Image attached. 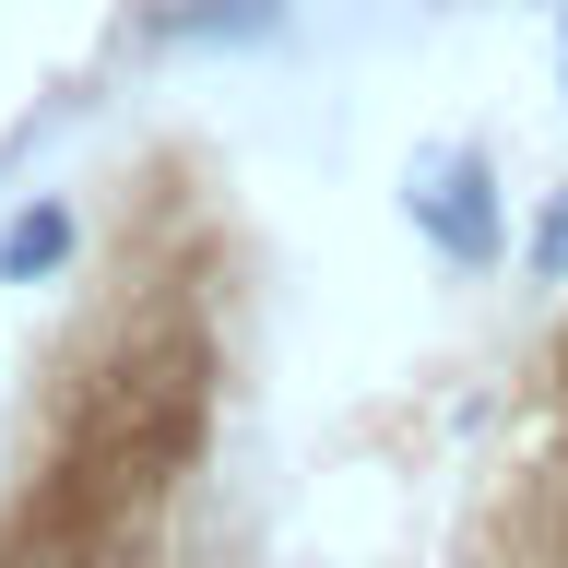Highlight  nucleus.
I'll use <instances>...</instances> for the list:
<instances>
[{
	"mask_svg": "<svg viewBox=\"0 0 568 568\" xmlns=\"http://www.w3.org/2000/svg\"><path fill=\"white\" fill-rule=\"evenodd\" d=\"M403 202H415V225H426V248H438V261H462V273H497V261H509L497 178H486V154H474V142H462V154H450V142H426Z\"/></svg>",
	"mask_w": 568,
	"mask_h": 568,
	"instance_id": "obj_1",
	"label": "nucleus"
},
{
	"mask_svg": "<svg viewBox=\"0 0 568 568\" xmlns=\"http://www.w3.org/2000/svg\"><path fill=\"white\" fill-rule=\"evenodd\" d=\"M71 261H83V202L36 190V202L0 225V284H60Z\"/></svg>",
	"mask_w": 568,
	"mask_h": 568,
	"instance_id": "obj_2",
	"label": "nucleus"
},
{
	"mask_svg": "<svg viewBox=\"0 0 568 568\" xmlns=\"http://www.w3.org/2000/svg\"><path fill=\"white\" fill-rule=\"evenodd\" d=\"M273 24H284V0H166L154 48H261Z\"/></svg>",
	"mask_w": 568,
	"mask_h": 568,
	"instance_id": "obj_3",
	"label": "nucleus"
},
{
	"mask_svg": "<svg viewBox=\"0 0 568 568\" xmlns=\"http://www.w3.org/2000/svg\"><path fill=\"white\" fill-rule=\"evenodd\" d=\"M521 284H568V178L532 202V225H521Z\"/></svg>",
	"mask_w": 568,
	"mask_h": 568,
	"instance_id": "obj_4",
	"label": "nucleus"
},
{
	"mask_svg": "<svg viewBox=\"0 0 568 568\" xmlns=\"http://www.w3.org/2000/svg\"><path fill=\"white\" fill-rule=\"evenodd\" d=\"M545 12H568V0H545Z\"/></svg>",
	"mask_w": 568,
	"mask_h": 568,
	"instance_id": "obj_5",
	"label": "nucleus"
}]
</instances>
